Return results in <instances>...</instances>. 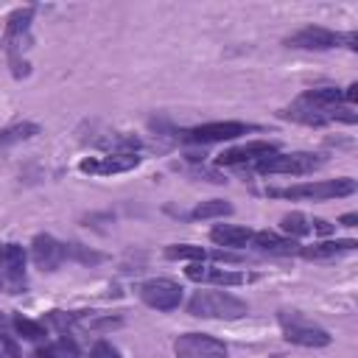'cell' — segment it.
Instances as JSON below:
<instances>
[{
	"label": "cell",
	"instance_id": "obj_5",
	"mask_svg": "<svg viewBox=\"0 0 358 358\" xmlns=\"http://www.w3.org/2000/svg\"><path fill=\"white\" fill-rule=\"evenodd\" d=\"M347 42V48H358V34H336V31H327L322 25H308L296 34H291L285 39L288 48H299V50H330L336 45Z\"/></svg>",
	"mask_w": 358,
	"mask_h": 358
},
{
	"label": "cell",
	"instance_id": "obj_28",
	"mask_svg": "<svg viewBox=\"0 0 358 358\" xmlns=\"http://www.w3.org/2000/svg\"><path fill=\"white\" fill-rule=\"evenodd\" d=\"M341 224H344V227H355V224H358V213H347V215H341Z\"/></svg>",
	"mask_w": 358,
	"mask_h": 358
},
{
	"label": "cell",
	"instance_id": "obj_26",
	"mask_svg": "<svg viewBox=\"0 0 358 358\" xmlns=\"http://www.w3.org/2000/svg\"><path fill=\"white\" fill-rule=\"evenodd\" d=\"M90 358H120L117 347H112L109 341H98L92 350H90Z\"/></svg>",
	"mask_w": 358,
	"mask_h": 358
},
{
	"label": "cell",
	"instance_id": "obj_22",
	"mask_svg": "<svg viewBox=\"0 0 358 358\" xmlns=\"http://www.w3.org/2000/svg\"><path fill=\"white\" fill-rule=\"evenodd\" d=\"M39 358H78V347L70 338H59L45 350H39Z\"/></svg>",
	"mask_w": 358,
	"mask_h": 358
},
{
	"label": "cell",
	"instance_id": "obj_16",
	"mask_svg": "<svg viewBox=\"0 0 358 358\" xmlns=\"http://www.w3.org/2000/svg\"><path fill=\"white\" fill-rule=\"evenodd\" d=\"M252 243L260 252H268V255H294V252H299V243L294 238H280L277 232H268V229L255 232L252 235Z\"/></svg>",
	"mask_w": 358,
	"mask_h": 358
},
{
	"label": "cell",
	"instance_id": "obj_1",
	"mask_svg": "<svg viewBox=\"0 0 358 358\" xmlns=\"http://www.w3.org/2000/svg\"><path fill=\"white\" fill-rule=\"evenodd\" d=\"M187 313L199 319H241L249 313V305L224 291H196L187 302Z\"/></svg>",
	"mask_w": 358,
	"mask_h": 358
},
{
	"label": "cell",
	"instance_id": "obj_7",
	"mask_svg": "<svg viewBox=\"0 0 358 358\" xmlns=\"http://www.w3.org/2000/svg\"><path fill=\"white\" fill-rule=\"evenodd\" d=\"M246 131H252L249 123L215 120V123H201V126H193V129L182 131V140L185 143H224V140H235V137H241Z\"/></svg>",
	"mask_w": 358,
	"mask_h": 358
},
{
	"label": "cell",
	"instance_id": "obj_13",
	"mask_svg": "<svg viewBox=\"0 0 358 358\" xmlns=\"http://www.w3.org/2000/svg\"><path fill=\"white\" fill-rule=\"evenodd\" d=\"M140 165V157L137 154H109V157H98V159H81L78 171L81 173H98V176H106V173H126L131 168Z\"/></svg>",
	"mask_w": 358,
	"mask_h": 358
},
{
	"label": "cell",
	"instance_id": "obj_19",
	"mask_svg": "<svg viewBox=\"0 0 358 358\" xmlns=\"http://www.w3.org/2000/svg\"><path fill=\"white\" fill-rule=\"evenodd\" d=\"M229 213H232V204H229V201L213 199V201H201V204L190 213V218H196V221H201V218H224V215H229Z\"/></svg>",
	"mask_w": 358,
	"mask_h": 358
},
{
	"label": "cell",
	"instance_id": "obj_21",
	"mask_svg": "<svg viewBox=\"0 0 358 358\" xmlns=\"http://www.w3.org/2000/svg\"><path fill=\"white\" fill-rule=\"evenodd\" d=\"M165 257L168 260H204L207 252L201 246H193V243H171L165 249Z\"/></svg>",
	"mask_w": 358,
	"mask_h": 358
},
{
	"label": "cell",
	"instance_id": "obj_9",
	"mask_svg": "<svg viewBox=\"0 0 358 358\" xmlns=\"http://www.w3.org/2000/svg\"><path fill=\"white\" fill-rule=\"evenodd\" d=\"M176 358H227L224 341L207 333H185L173 341Z\"/></svg>",
	"mask_w": 358,
	"mask_h": 358
},
{
	"label": "cell",
	"instance_id": "obj_3",
	"mask_svg": "<svg viewBox=\"0 0 358 358\" xmlns=\"http://www.w3.org/2000/svg\"><path fill=\"white\" fill-rule=\"evenodd\" d=\"M277 319H280V330H282L285 341H291V344H299V347H327L330 344V333L322 324L305 319L299 310H280Z\"/></svg>",
	"mask_w": 358,
	"mask_h": 358
},
{
	"label": "cell",
	"instance_id": "obj_29",
	"mask_svg": "<svg viewBox=\"0 0 358 358\" xmlns=\"http://www.w3.org/2000/svg\"><path fill=\"white\" fill-rule=\"evenodd\" d=\"M0 257H3V249H0ZM0 288H3V274H0Z\"/></svg>",
	"mask_w": 358,
	"mask_h": 358
},
{
	"label": "cell",
	"instance_id": "obj_23",
	"mask_svg": "<svg viewBox=\"0 0 358 358\" xmlns=\"http://www.w3.org/2000/svg\"><path fill=\"white\" fill-rule=\"evenodd\" d=\"M14 330L20 333V338L25 341H42L45 338V327L39 322H31L25 316H14Z\"/></svg>",
	"mask_w": 358,
	"mask_h": 358
},
{
	"label": "cell",
	"instance_id": "obj_11",
	"mask_svg": "<svg viewBox=\"0 0 358 358\" xmlns=\"http://www.w3.org/2000/svg\"><path fill=\"white\" fill-rule=\"evenodd\" d=\"M31 257L36 263V268L42 271H56L67 257H64V243L56 241L53 235H36L31 243Z\"/></svg>",
	"mask_w": 358,
	"mask_h": 358
},
{
	"label": "cell",
	"instance_id": "obj_14",
	"mask_svg": "<svg viewBox=\"0 0 358 358\" xmlns=\"http://www.w3.org/2000/svg\"><path fill=\"white\" fill-rule=\"evenodd\" d=\"M252 235L255 232L249 227H238V224H215L210 229L213 243H218L224 249H241V246H246L252 241Z\"/></svg>",
	"mask_w": 358,
	"mask_h": 358
},
{
	"label": "cell",
	"instance_id": "obj_24",
	"mask_svg": "<svg viewBox=\"0 0 358 358\" xmlns=\"http://www.w3.org/2000/svg\"><path fill=\"white\" fill-rule=\"evenodd\" d=\"M64 257H73V260H78V263H101L103 260V255H98V252H92V249H87V246H81V243H64Z\"/></svg>",
	"mask_w": 358,
	"mask_h": 358
},
{
	"label": "cell",
	"instance_id": "obj_12",
	"mask_svg": "<svg viewBox=\"0 0 358 358\" xmlns=\"http://www.w3.org/2000/svg\"><path fill=\"white\" fill-rule=\"evenodd\" d=\"M277 154V145L274 143H266V140H252L246 145H238V148H229L224 151L215 162L218 165H249V162H260L266 157Z\"/></svg>",
	"mask_w": 358,
	"mask_h": 358
},
{
	"label": "cell",
	"instance_id": "obj_25",
	"mask_svg": "<svg viewBox=\"0 0 358 358\" xmlns=\"http://www.w3.org/2000/svg\"><path fill=\"white\" fill-rule=\"evenodd\" d=\"M0 338H3L6 352H8L11 358H20V347H17L14 336H11V327H8V322H6V316H3V313H0Z\"/></svg>",
	"mask_w": 358,
	"mask_h": 358
},
{
	"label": "cell",
	"instance_id": "obj_2",
	"mask_svg": "<svg viewBox=\"0 0 358 358\" xmlns=\"http://www.w3.org/2000/svg\"><path fill=\"white\" fill-rule=\"evenodd\" d=\"M31 17H34V8H17L8 22H6V36H3V45L8 50V62L14 67V76H28V62L22 59V50L28 48L31 42Z\"/></svg>",
	"mask_w": 358,
	"mask_h": 358
},
{
	"label": "cell",
	"instance_id": "obj_10",
	"mask_svg": "<svg viewBox=\"0 0 358 358\" xmlns=\"http://www.w3.org/2000/svg\"><path fill=\"white\" fill-rule=\"evenodd\" d=\"M0 274H3V288L17 294L25 288V252L20 243H6L3 257H0Z\"/></svg>",
	"mask_w": 358,
	"mask_h": 358
},
{
	"label": "cell",
	"instance_id": "obj_6",
	"mask_svg": "<svg viewBox=\"0 0 358 358\" xmlns=\"http://www.w3.org/2000/svg\"><path fill=\"white\" fill-rule=\"evenodd\" d=\"M322 165H324L322 154L294 151V154H271V157L260 159L257 171L260 173H294V176H302V173H313Z\"/></svg>",
	"mask_w": 358,
	"mask_h": 358
},
{
	"label": "cell",
	"instance_id": "obj_8",
	"mask_svg": "<svg viewBox=\"0 0 358 358\" xmlns=\"http://www.w3.org/2000/svg\"><path fill=\"white\" fill-rule=\"evenodd\" d=\"M140 299L154 310H173L182 302V285L168 277H154L140 285Z\"/></svg>",
	"mask_w": 358,
	"mask_h": 358
},
{
	"label": "cell",
	"instance_id": "obj_27",
	"mask_svg": "<svg viewBox=\"0 0 358 358\" xmlns=\"http://www.w3.org/2000/svg\"><path fill=\"white\" fill-rule=\"evenodd\" d=\"M310 229H316V232H322V235H330V232H333V224L324 221V218H313V221H310Z\"/></svg>",
	"mask_w": 358,
	"mask_h": 358
},
{
	"label": "cell",
	"instance_id": "obj_18",
	"mask_svg": "<svg viewBox=\"0 0 358 358\" xmlns=\"http://www.w3.org/2000/svg\"><path fill=\"white\" fill-rule=\"evenodd\" d=\"M34 134H39V126L36 123H14V126H8V129L0 131V148H8V145H14L20 140H28Z\"/></svg>",
	"mask_w": 358,
	"mask_h": 358
},
{
	"label": "cell",
	"instance_id": "obj_4",
	"mask_svg": "<svg viewBox=\"0 0 358 358\" xmlns=\"http://www.w3.org/2000/svg\"><path fill=\"white\" fill-rule=\"evenodd\" d=\"M355 179H324V182H305V185H294L285 190H271V196H282V199H308V201H327V199H341V196H352L355 193Z\"/></svg>",
	"mask_w": 358,
	"mask_h": 358
},
{
	"label": "cell",
	"instance_id": "obj_17",
	"mask_svg": "<svg viewBox=\"0 0 358 358\" xmlns=\"http://www.w3.org/2000/svg\"><path fill=\"white\" fill-rule=\"evenodd\" d=\"M358 243L352 238H344V241H322V243H313V246H299V255L308 257V260H327V257H336L341 252H352Z\"/></svg>",
	"mask_w": 358,
	"mask_h": 358
},
{
	"label": "cell",
	"instance_id": "obj_20",
	"mask_svg": "<svg viewBox=\"0 0 358 358\" xmlns=\"http://www.w3.org/2000/svg\"><path fill=\"white\" fill-rule=\"evenodd\" d=\"M280 227H282V232L291 235V238H305V235L310 232V221H308L302 213H288V215H282Z\"/></svg>",
	"mask_w": 358,
	"mask_h": 358
},
{
	"label": "cell",
	"instance_id": "obj_15",
	"mask_svg": "<svg viewBox=\"0 0 358 358\" xmlns=\"http://www.w3.org/2000/svg\"><path fill=\"white\" fill-rule=\"evenodd\" d=\"M187 277L196 282H215V285H241L249 277L241 271H229V268H204V266H187Z\"/></svg>",
	"mask_w": 358,
	"mask_h": 358
}]
</instances>
